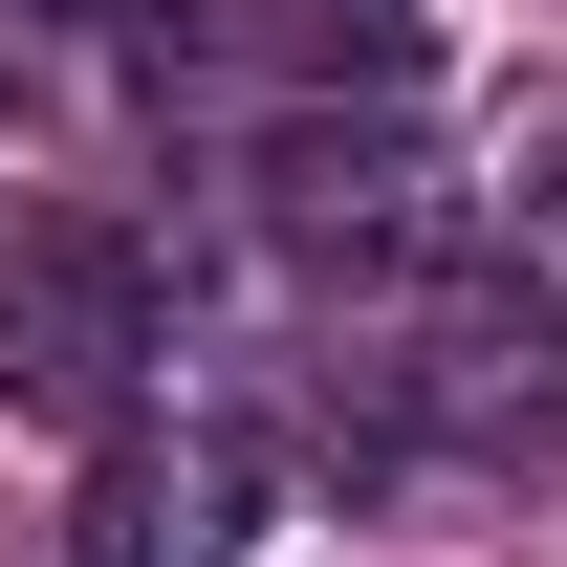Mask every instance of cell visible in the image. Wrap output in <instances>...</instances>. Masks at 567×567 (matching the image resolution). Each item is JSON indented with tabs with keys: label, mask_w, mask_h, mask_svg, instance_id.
Returning <instances> with one entry per match:
<instances>
[{
	"label": "cell",
	"mask_w": 567,
	"mask_h": 567,
	"mask_svg": "<svg viewBox=\"0 0 567 567\" xmlns=\"http://www.w3.org/2000/svg\"><path fill=\"white\" fill-rule=\"evenodd\" d=\"M546 284H481V262H436V284H371L350 306V350H328V458L350 481H415V458H546Z\"/></svg>",
	"instance_id": "6da1fadb"
},
{
	"label": "cell",
	"mask_w": 567,
	"mask_h": 567,
	"mask_svg": "<svg viewBox=\"0 0 567 567\" xmlns=\"http://www.w3.org/2000/svg\"><path fill=\"white\" fill-rule=\"evenodd\" d=\"M153 371V240L132 218H0V415L110 436Z\"/></svg>",
	"instance_id": "7a4b0ae2"
},
{
	"label": "cell",
	"mask_w": 567,
	"mask_h": 567,
	"mask_svg": "<svg viewBox=\"0 0 567 567\" xmlns=\"http://www.w3.org/2000/svg\"><path fill=\"white\" fill-rule=\"evenodd\" d=\"M240 546H262V436L240 415H175V436L110 415V458L66 502V567H240Z\"/></svg>",
	"instance_id": "3957f363"
},
{
	"label": "cell",
	"mask_w": 567,
	"mask_h": 567,
	"mask_svg": "<svg viewBox=\"0 0 567 567\" xmlns=\"http://www.w3.org/2000/svg\"><path fill=\"white\" fill-rule=\"evenodd\" d=\"M262 218L306 240V262H371V284H436V262H458V197H436L415 110H350V132H284V153H262Z\"/></svg>",
	"instance_id": "277c9868"
},
{
	"label": "cell",
	"mask_w": 567,
	"mask_h": 567,
	"mask_svg": "<svg viewBox=\"0 0 567 567\" xmlns=\"http://www.w3.org/2000/svg\"><path fill=\"white\" fill-rule=\"evenodd\" d=\"M262 44H284L306 87H350V110H415V66H436L415 0H262Z\"/></svg>",
	"instance_id": "5b68a950"
},
{
	"label": "cell",
	"mask_w": 567,
	"mask_h": 567,
	"mask_svg": "<svg viewBox=\"0 0 567 567\" xmlns=\"http://www.w3.org/2000/svg\"><path fill=\"white\" fill-rule=\"evenodd\" d=\"M0 153H22V110H0Z\"/></svg>",
	"instance_id": "8992f818"
}]
</instances>
